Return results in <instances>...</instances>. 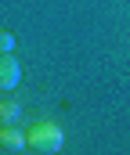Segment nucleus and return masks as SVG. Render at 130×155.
I'll return each mask as SVG.
<instances>
[{
  "instance_id": "1",
  "label": "nucleus",
  "mask_w": 130,
  "mask_h": 155,
  "mask_svg": "<svg viewBox=\"0 0 130 155\" xmlns=\"http://www.w3.org/2000/svg\"><path fill=\"white\" fill-rule=\"evenodd\" d=\"M25 144L29 148H36L40 155H54L65 148V134H62V126L58 123H51V119H40V123H33V130L25 134Z\"/></svg>"
},
{
  "instance_id": "2",
  "label": "nucleus",
  "mask_w": 130,
  "mask_h": 155,
  "mask_svg": "<svg viewBox=\"0 0 130 155\" xmlns=\"http://www.w3.org/2000/svg\"><path fill=\"white\" fill-rule=\"evenodd\" d=\"M18 83H22V65H18L11 54H0V90L11 94Z\"/></svg>"
},
{
  "instance_id": "3",
  "label": "nucleus",
  "mask_w": 130,
  "mask_h": 155,
  "mask_svg": "<svg viewBox=\"0 0 130 155\" xmlns=\"http://www.w3.org/2000/svg\"><path fill=\"white\" fill-rule=\"evenodd\" d=\"M0 148H4V152H22V148H29V144H25V134H22L15 123H4V126H0Z\"/></svg>"
},
{
  "instance_id": "4",
  "label": "nucleus",
  "mask_w": 130,
  "mask_h": 155,
  "mask_svg": "<svg viewBox=\"0 0 130 155\" xmlns=\"http://www.w3.org/2000/svg\"><path fill=\"white\" fill-rule=\"evenodd\" d=\"M18 116H22V105L18 101H4L0 105V123H18Z\"/></svg>"
},
{
  "instance_id": "5",
  "label": "nucleus",
  "mask_w": 130,
  "mask_h": 155,
  "mask_svg": "<svg viewBox=\"0 0 130 155\" xmlns=\"http://www.w3.org/2000/svg\"><path fill=\"white\" fill-rule=\"evenodd\" d=\"M11 51H15V33L0 29V54H11Z\"/></svg>"
},
{
  "instance_id": "6",
  "label": "nucleus",
  "mask_w": 130,
  "mask_h": 155,
  "mask_svg": "<svg viewBox=\"0 0 130 155\" xmlns=\"http://www.w3.org/2000/svg\"><path fill=\"white\" fill-rule=\"evenodd\" d=\"M0 126H4V123H0Z\"/></svg>"
}]
</instances>
